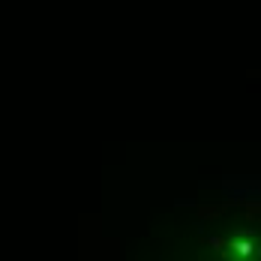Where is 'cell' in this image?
I'll return each mask as SVG.
<instances>
[{"instance_id":"6da1fadb","label":"cell","mask_w":261,"mask_h":261,"mask_svg":"<svg viewBox=\"0 0 261 261\" xmlns=\"http://www.w3.org/2000/svg\"><path fill=\"white\" fill-rule=\"evenodd\" d=\"M243 207V216L249 222H261V201H237Z\"/></svg>"},{"instance_id":"7a4b0ae2","label":"cell","mask_w":261,"mask_h":261,"mask_svg":"<svg viewBox=\"0 0 261 261\" xmlns=\"http://www.w3.org/2000/svg\"><path fill=\"white\" fill-rule=\"evenodd\" d=\"M228 204H231V201H222V204H210V207H201V210H198V216H201V219H216V216H222V210L228 207Z\"/></svg>"},{"instance_id":"3957f363","label":"cell","mask_w":261,"mask_h":261,"mask_svg":"<svg viewBox=\"0 0 261 261\" xmlns=\"http://www.w3.org/2000/svg\"><path fill=\"white\" fill-rule=\"evenodd\" d=\"M228 249H234L237 255H252V243L249 240H231Z\"/></svg>"},{"instance_id":"277c9868","label":"cell","mask_w":261,"mask_h":261,"mask_svg":"<svg viewBox=\"0 0 261 261\" xmlns=\"http://www.w3.org/2000/svg\"><path fill=\"white\" fill-rule=\"evenodd\" d=\"M210 246H213L216 252H225V249H228V240H222V237H210Z\"/></svg>"}]
</instances>
